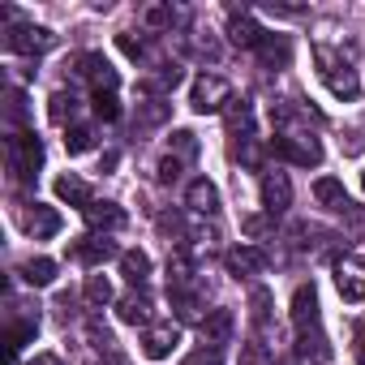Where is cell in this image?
I'll return each instance as SVG.
<instances>
[{
  "mask_svg": "<svg viewBox=\"0 0 365 365\" xmlns=\"http://www.w3.org/2000/svg\"><path fill=\"white\" fill-rule=\"evenodd\" d=\"M95 146V129H86V125H69V133H65V150L69 155H86Z\"/></svg>",
  "mask_w": 365,
  "mask_h": 365,
  "instance_id": "4316f807",
  "label": "cell"
},
{
  "mask_svg": "<svg viewBox=\"0 0 365 365\" xmlns=\"http://www.w3.org/2000/svg\"><path fill=\"white\" fill-rule=\"evenodd\" d=\"M185 365H220V348H198Z\"/></svg>",
  "mask_w": 365,
  "mask_h": 365,
  "instance_id": "836d02e7",
  "label": "cell"
},
{
  "mask_svg": "<svg viewBox=\"0 0 365 365\" xmlns=\"http://www.w3.org/2000/svg\"><path fill=\"white\" fill-rule=\"evenodd\" d=\"M292 327H297V335L318 327V292H314V284H301L292 292Z\"/></svg>",
  "mask_w": 365,
  "mask_h": 365,
  "instance_id": "7c38bea8",
  "label": "cell"
},
{
  "mask_svg": "<svg viewBox=\"0 0 365 365\" xmlns=\"http://www.w3.org/2000/svg\"><path fill=\"white\" fill-rule=\"evenodd\" d=\"M356 361H361V365H365V322H361V327H356Z\"/></svg>",
  "mask_w": 365,
  "mask_h": 365,
  "instance_id": "ab89813d",
  "label": "cell"
},
{
  "mask_svg": "<svg viewBox=\"0 0 365 365\" xmlns=\"http://www.w3.org/2000/svg\"><path fill=\"white\" fill-rule=\"evenodd\" d=\"M95 116H99V120H116V116H120L116 95H95Z\"/></svg>",
  "mask_w": 365,
  "mask_h": 365,
  "instance_id": "1f68e13d",
  "label": "cell"
},
{
  "mask_svg": "<svg viewBox=\"0 0 365 365\" xmlns=\"http://www.w3.org/2000/svg\"><path fill=\"white\" fill-rule=\"evenodd\" d=\"M228 133H232V138L241 133V142L254 138V116H250V103H245V99H232V103H228Z\"/></svg>",
  "mask_w": 365,
  "mask_h": 365,
  "instance_id": "cb8c5ba5",
  "label": "cell"
},
{
  "mask_svg": "<svg viewBox=\"0 0 365 365\" xmlns=\"http://www.w3.org/2000/svg\"><path fill=\"white\" fill-rule=\"evenodd\" d=\"M78 65H82L78 73H82V78L95 86V95H112V91H116V82H120V78H116V69H112V65H108L99 52H86Z\"/></svg>",
  "mask_w": 365,
  "mask_h": 365,
  "instance_id": "30bf717a",
  "label": "cell"
},
{
  "mask_svg": "<svg viewBox=\"0 0 365 365\" xmlns=\"http://www.w3.org/2000/svg\"><path fill=\"white\" fill-rule=\"evenodd\" d=\"M146 22L150 26H163V22H172V9H146Z\"/></svg>",
  "mask_w": 365,
  "mask_h": 365,
  "instance_id": "74e56055",
  "label": "cell"
},
{
  "mask_svg": "<svg viewBox=\"0 0 365 365\" xmlns=\"http://www.w3.org/2000/svg\"><path fill=\"white\" fill-rule=\"evenodd\" d=\"M73 112H78V95L56 91V95H52V120H56V125H65V120H73Z\"/></svg>",
  "mask_w": 365,
  "mask_h": 365,
  "instance_id": "83f0119b",
  "label": "cell"
},
{
  "mask_svg": "<svg viewBox=\"0 0 365 365\" xmlns=\"http://www.w3.org/2000/svg\"><path fill=\"white\" fill-rule=\"evenodd\" d=\"M180 82V65H163L159 69V86H176Z\"/></svg>",
  "mask_w": 365,
  "mask_h": 365,
  "instance_id": "8d00e7d4",
  "label": "cell"
},
{
  "mask_svg": "<svg viewBox=\"0 0 365 365\" xmlns=\"http://www.w3.org/2000/svg\"><path fill=\"white\" fill-rule=\"evenodd\" d=\"M361 190H365V172H361Z\"/></svg>",
  "mask_w": 365,
  "mask_h": 365,
  "instance_id": "7bdbcfd3",
  "label": "cell"
},
{
  "mask_svg": "<svg viewBox=\"0 0 365 365\" xmlns=\"http://www.w3.org/2000/svg\"><path fill=\"white\" fill-rule=\"evenodd\" d=\"M271 146H275L279 159H288V163H297V168H318V163H322V142H318L314 133H305V129L284 125Z\"/></svg>",
  "mask_w": 365,
  "mask_h": 365,
  "instance_id": "6da1fadb",
  "label": "cell"
},
{
  "mask_svg": "<svg viewBox=\"0 0 365 365\" xmlns=\"http://www.w3.org/2000/svg\"><path fill=\"white\" fill-rule=\"evenodd\" d=\"M116 43H120V52H125V56H133V61H142V39H133V35H120Z\"/></svg>",
  "mask_w": 365,
  "mask_h": 365,
  "instance_id": "d590c367",
  "label": "cell"
},
{
  "mask_svg": "<svg viewBox=\"0 0 365 365\" xmlns=\"http://www.w3.org/2000/svg\"><path fill=\"white\" fill-rule=\"evenodd\" d=\"M258 56H262L267 69H288V61H292V43H288V35H267V39L258 43Z\"/></svg>",
  "mask_w": 365,
  "mask_h": 365,
  "instance_id": "44dd1931",
  "label": "cell"
},
{
  "mask_svg": "<svg viewBox=\"0 0 365 365\" xmlns=\"http://www.w3.org/2000/svg\"><path fill=\"white\" fill-rule=\"evenodd\" d=\"M22 279L31 288H48L56 279V262L52 258H31V262H22Z\"/></svg>",
  "mask_w": 365,
  "mask_h": 365,
  "instance_id": "484cf974",
  "label": "cell"
},
{
  "mask_svg": "<svg viewBox=\"0 0 365 365\" xmlns=\"http://www.w3.org/2000/svg\"><path fill=\"white\" fill-rule=\"evenodd\" d=\"M9 168H14L18 180L39 176V168H43V142H39L35 133H18V138H9Z\"/></svg>",
  "mask_w": 365,
  "mask_h": 365,
  "instance_id": "3957f363",
  "label": "cell"
},
{
  "mask_svg": "<svg viewBox=\"0 0 365 365\" xmlns=\"http://www.w3.org/2000/svg\"><path fill=\"white\" fill-rule=\"evenodd\" d=\"M82 215H86L91 232H112V228H120V224H125V211H120L116 202H91Z\"/></svg>",
  "mask_w": 365,
  "mask_h": 365,
  "instance_id": "d6986e66",
  "label": "cell"
},
{
  "mask_svg": "<svg viewBox=\"0 0 365 365\" xmlns=\"http://www.w3.org/2000/svg\"><path fill=\"white\" fill-rule=\"evenodd\" d=\"M172 150H176L180 159H194V155H198V138H194L190 129H176V133H172Z\"/></svg>",
  "mask_w": 365,
  "mask_h": 365,
  "instance_id": "f546056e",
  "label": "cell"
},
{
  "mask_svg": "<svg viewBox=\"0 0 365 365\" xmlns=\"http://www.w3.org/2000/svg\"><path fill=\"white\" fill-rule=\"evenodd\" d=\"M159 232L180 237V232H185V224H180V215H159Z\"/></svg>",
  "mask_w": 365,
  "mask_h": 365,
  "instance_id": "e575fe53",
  "label": "cell"
},
{
  "mask_svg": "<svg viewBox=\"0 0 365 365\" xmlns=\"http://www.w3.org/2000/svg\"><path fill=\"white\" fill-rule=\"evenodd\" d=\"M86 301H91V305H108V301H112L108 275H91V279H86Z\"/></svg>",
  "mask_w": 365,
  "mask_h": 365,
  "instance_id": "f1b7e54d",
  "label": "cell"
},
{
  "mask_svg": "<svg viewBox=\"0 0 365 365\" xmlns=\"http://www.w3.org/2000/svg\"><path fill=\"white\" fill-rule=\"evenodd\" d=\"M155 176H159V185H176V180H180V159H176V155H168V159H159V168H155Z\"/></svg>",
  "mask_w": 365,
  "mask_h": 365,
  "instance_id": "4dcf8cb0",
  "label": "cell"
},
{
  "mask_svg": "<svg viewBox=\"0 0 365 365\" xmlns=\"http://www.w3.org/2000/svg\"><path fill=\"white\" fill-rule=\"evenodd\" d=\"M335 288H339V297L344 301H365V258L361 254H344L339 262H335Z\"/></svg>",
  "mask_w": 365,
  "mask_h": 365,
  "instance_id": "5b68a950",
  "label": "cell"
},
{
  "mask_svg": "<svg viewBox=\"0 0 365 365\" xmlns=\"http://www.w3.org/2000/svg\"><path fill=\"white\" fill-rule=\"evenodd\" d=\"M120 275H125L133 288H142V284L150 279V258H146L142 250H125V254H120Z\"/></svg>",
  "mask_w": 365,
  "mask_h": 365,
  "instance_id": "603a6c76",
  "label": "cell"
},
{
  "mask_svg": "<svg viewBox=\"0 0 365 365\" xmlns=\"http://www.w3.org/2000/svg\"><path fill=\"white\" fill-rule=\"evenodd\" d=\"M262 228H267V224H262V220H258V215H250V220H245V232H250V237H258V232H262Z\"/></svg>",
  "mask_w": 365,
  "mask_h": 365,
  "instance_id": "60d3db41",
  "label": "cell"
},
{
  "mask_svg": "<svg viewBox=\"0 0 365 365\" xmlns=\"http://www.w3.org/2000/svg\"><path fill=\"white\" fill-rule=\"evenodd\" d=\"M116 314H120V322H129V327H150V297H146L142 288H133V292L120 297Z\"/></svg>",
  "mask_w": 365,
  "mask_h": 365,
  "instance_id": "4fadbf2b",
  "label": "cell"
},
{
  "mask_svg": "<svg viewBox=\"0 0 365 365\" xmlns=\"http://www.w3.org/2000/svg\"><path fill=\"white\" fill-rule=\"evenodd\" d=\"M237 95H232V86H228V78H220V73H202L198 82H194V91H190V108L194 112H224L228 103H232Z\"/></svg>",
  "mask_w": 365,
  "mask_h": 365,
  "instance_id": "7a4b0ae2",
  "label": "cell"
},
{
  "mask_svg": "<svg viewBox=\"0 0 365 365\" xmlns=\"http://www.w3.org/2000/svg\"><path fill=\"white\" fill-rule=\"evenodd\" d=\"M176 344H180V331H176L172 322H150V327L142 331V352H146L150 361H168V356L176 352Z\"/></svg>",
  "mask_w": 365,
  "mask_h": 365,
  "instance_id": "ba28073f",
  "label": "cell"
},
{
  "mask_svg": "<svg viewBox=\"0 0 365 365\" xmlns=\"http://www.w3.org/2000/svg\"><path fill=\"white\" fill-rule=\"evenodd\" d=\"M31 365H61V356H56V352H39Z\"/></svg>",
  "mask_w": 365,
  "mask_h": 365,
  "instance_id": "b9f144b4",
  "label": "cell"
},
{
  "mask_svg": "<svg viewBox=\"0 0 365 365\" xmlns=\"http://www.w3.org/2000/svg\"><path fill=\"white\" fill-rule=\"evenodd\" d=\"M185 202H190V211H198V215H215V211H220V190L211 185L207 176H198V180H190Z\"/></svg>",
  "mask_w": 365,
  "mask_h": 365,
  "instance_id": "2e32d148",
  "label": "cell"
},
{
  "mask_svg": "<svg viewBox=\"0 0 365 365\" xmlns=\"http://www.w3.org/2000/svg\"><path fill=\"white\" fill-rule=\"evenodd\" d=\"M318 65H322V82L335 99H356L361 95V82H356V69L344 65V61H331L327 48H318Z\"/></svg>",
  "mask_w": 365,
  "mask_h": 365,
  "instance_id": "277c9868",
  "label": "cell"
},
{
  "mask_svg": "<svg viewBox=\"0 0 365 365\" xmlns=\"http://www.w3.org/2000/svg\"><path fill=\"white\" fill-rule=\"evenodd\" d=\"M314 198H318L327 211H348V207H352L344 180H335V176H318V180H314Z\"/></svg>",
  "mask_w": 365,
  "mask_h": 365,
  "instance_id": "ac0fdd59",
  "label": "cell"
},
{
  "mask_svg": "<svg viewBox=\"0 0 365 365\" xmlns=\"http://www.w3.org/2000/svg\"><path fill=\"white\" fill-rule=\"evenodd\" d=\"M56 198L61 202H69V207H78V211H86L95 198H91V190H86V180L82 176H73V172H65V176H56Z\"/></svg>",
  "mask_w": 365,
  "mask_h": 365,
  "instance_id": "e0dca14e",
  "label": "cell"
},
{
  "mask_svg": "<svg viewBox=\"0 0 365 365\" xmlns=\"http://www.w3.org/2000/svg\"><path fill=\"white\" fill-rule=\"evenodd\" d=\"M22 224H26V232H31L35 241H48V237L61 232V215H56L52 207H39V202H35V211H26Z\"/></svg>",
  "mask_w": 365,
  "mask_h": 365,
  "instance_id": "ffe728a7",
  "label": "cell"
},
{
  "mask_svg": "<svg viewBox=\"0 0 365 365\" xmlns=\"http://www.w3.org/2000/svg\"><path fill=\"white\" fill-rule=\"evenodd\" d=\"M22 103H26V99H22L18 91H9V116H14V120H22V112H26Z\"/></svg>",
  "mask_w": 365,
  "mask_h": 365,
  "instance_id": "f35d334b",
  "label": "cell"
},
{
  "mask_svg": "<svg viewBox=\"0 0 365 365\" xmlns=\"http://www.w3.org/2000/svg\"><path fill=\"white\" fill-rule=\"evenodd\" d=\"M69 258L82 262V267H103L108 258H116V241H108V237H99V232H86V237H78V241L69 245Z\"/></svg>",
  "mask_w": 365,
  "mask_h": 365,
  "instance_id": "52a82bcc",
  "label": "cell"
},
{
  "mask_svg": "<svg viewBox=\"0 0 365 365\" xmlns=\"http://www.w3.org/2000/svg\"><path fill=\"white\" fill-rule=\"evenodd\" d=\"M228 39H232L237 48H258V43L267 39V31H262L250 14H232V18H228Z\"/></svg>",
  "mask_w": 365,
  "mask_h": 365,
  "instance_id": "5bb4252c",
  "label": "cell"
},
{
  "mask_svg": "<svg viewBox=\"0 0 365 365\" xmlns=\"http://www.w3.org/2000/svg\"><path fill=\"white\" fill-rule=\"evenodd\" d=\"M168 301H172L176 318H185V322H198L202 318V305H198V297L190 288H168Z\"/></svg>",
  "mask_w": 365,
  "mask_h": 365,
  "instance_id": "d4e9b609",
  "label": "cell"
},
{
  "mask_svg": "<svg viewBox=\"0 0 365 365\" xmlns=\"http://www.w3.org/2000/svg\"><path fill=\"white\" fill-rule=\"evenodd\" d=\"M228 335H232V314H228V309H211V314L202 318V339H207L211 348H220V344H228Z\"/></svg>",
  "mask_w": 365,
  "mask_h": 365,
  "instance_id": "7402d4cb",
  "label": "cell"
},
{
  "mask_svg": "<svg viewBox=\"0 0 365 365\" xmlns=\"http://www.w3.org/2000/svg\"><path fill=\"white\" fill-rule=\"evenodd\" d=\"M52 43H56V35L43 31V26H9V31H5V48H9V52L39 56V52H48Z\"/></svg>",
  "mask_w": 365,
  "mask_h": 365,
  "instance_id": "8992f818",
  "label": "cell"
},
{
  "mask_svg": "<svg viewBox=\"0 0 365 365\" xmlns=\"http://www.w3.org/2000/svg\"><path fill=\"white\" fill-rule=\"evenodd\" d=\"M262 207H267V215H284L292 207V180L284 172H267L262 176Z\"/></svg>",
  "mask_w": 365,
  "mask_h": 365,
  "instance_id": "9c48e42d",
  "label": "cell"
},
{
  "mask_svg": "<svg viewBox=\"0 0 365 365\" xmlns=\"http://www.w3.org/2000/svg\"><path fill=\"white\" fill-rule=\"evenodd\" d=\"M163 116H168V103H163V99H150V103L142 108V125H159Z\"/></svg>",
  "mask_w": 365,
  "mask_h": 365,
  "instance_id": "d6a6232c",
  "label": "cell"
},
{
  "mask_svg": "<svg viewBox=\"0 0 365 365\" xmlns=\"http://www.w3.org/2000/svg\"><path fill=\"white\" fill-rule=\"evenodd\" d=\"M224 262H228V271H232L237 279H245V275H262V271H267V254H262L258 245H237V250L224 254Z\"/></svg>",
  "mask_w": 365,
  "mask_h": 365,
  "instance_id": "8fae6325",
  "label": "cell"
},
{
  "mask_svg": "<svg viewBox=\"0 0 365 365\" xmlns=\"http://www.w3.org/2000/svg\"><path fill=\"white\" fill-rule=\"evenodd\" d=\"M297 352H301L305 361H314V365H327V361L335 356V348L327 344L322 327H314V331H301V335H297Z\"/></svg>",
  "mask_w": 365,
  "mask_h": 365,
  "instance_id": "9a60e30c",
  "label": "cell"
}]
</instances>
